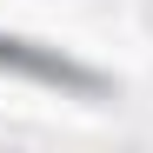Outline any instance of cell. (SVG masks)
<instances>
[{
  "instance_id": "1",
  "label": "cell",
  "mask_w": 153,
  "mask_h": 153,
  "mask_svg": "<svg viewBox=\"0 0 153 153\" xmlns=\"http://www.w3.org/2000/svg\"><path fill=\"white\" fill-rule=\"evenodd\" d=\"M126 33L153 53V0H126Z\"/></svg>"
}]
</instances>
